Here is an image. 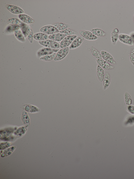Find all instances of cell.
<instances>
[{"label":"cell","mask_w":134,"mask_h":179,"mask_svg":"<svg viewBox=\"0 0 134 179\" xmlns=\"http://www.w3.org/2000/svg\"><path fill=\"white\" fill-rule=\"evenodd\" d=\"M119 40L124 44L130 45H134L133 41L130 35L124 33L119 34Z\"/></svg>","instance_id":"cell-8"},{"label":"cell","mask_w":134,"mask_h":179,"mask_svg":"<svg viewBox=\"0 0 134 179\" xmlns=\"http://www.w3.org/2000/svg\"><path fill=\"white\" fill-rule=\"evenodd\" d=\"M119 31L118 28H115L113 29L111 35V39L113 45H115L116 44L119 39Z\"/></svg>","instance_id":"cell-16"},{"label":"cell","mask_w":134,"mask_h":179,"mask_svg":"<svg viewBox=\"0 0 134 179\" xmlns=\"http://www.w3.org/2000/svg\"><path fill=\"white\" fill-rule=\"evenodd\" d=\"M66 36L64 34L57 33L49 35V39L56 41H62Z\"/></svg>","instance_id":"cell-15"},{"label":"cell","mask_w":134,"mask_h":179,"mask_svg":"<svg viewBox=\"0 0 134 179\" xmlns=\"http://www.w3.org/2000/svg\"><path fill=\"white\" fill-rule=\"evenodd\" d=\"M130 35L132 38L134 44V32H131L130 34Z\"/></svg>","instance_id":"cell-32"},{"label":"cell","mask_w":134,"mask_h":179,"mask_svg":"<svg viewBox=\"0 0 134 179\" xmlns=\"http://www.w3.org/2000/svg\"><path fill=\"white\" fill-rule=\"evenodd\" d=\"M40 31L42 33L50 35L59 33L60 31L55 27L51 25L43 26L41 28Z\"/></svg>","instance_id":"cell-6"},{"label":"cell","mask_w":134,"mask_h":179,"mask_svg":"<svg viewBox=\"0 0 134 179\" xmlns=\"http://www.w3.org/2000/svg\"><path fill=\"white\" fill-rule=\"evenodd\" d=\"M90 31L94 35L97 36H104L107 35V33L103 30L99 28L92 29Z\"/></svg>","instance_id":"cell-19"},{"label":"cell","mask_w":134,"mask_h":179,"mask_svg":"<svg viewBox=\"0 0 134 179\" xmlns=\"http://www.w3.org/2000/svg\"><path fill=\"white\" fill-rule=\"evenodd\" d=\"M11 144L7 142L2 143V144H1V149H4L10 146Z\"/></svg>","instance_id":"cell-31"},{"label":"cell","mask_w":134,"mask_h":179,"mask_svg":"<svg viewBox=\"0 0 134 179\" xmlns=\"http://www.w3.org/2000/svg\"><path fill=\"white\" fill-rule=\"evenodd\" d=\"M59 50L58 49H53L43 47L39 49L36 52V55L38 57L56 53Z\"/></svg>","instance_id":"cell-3"},{"label":"cell","mask_w":134,"mask_h":179,"mask_svg":"<svg viewBox=\"0 0 134 179\" xmlns=\"http://www.w3.org/2000/svg\"><path fill=\"white\" fill-rule=\"evenodd\" d=\"M14 147H12L11 148L7 149L4 151L3 153L2 154V155H4L3 156H4L5 155L6 156V155H9L10 154H11L12 152L14 149Z\"/></svg>","instance_id":"cell-28"},{"label":"cell","mask_w":134,"mask_h":179,"mask_svg":"<svg viewBox=\"0 0 134 179\" xmlns=\"http://www.w3.org/2000/svg\"><path fill=\"white\" fill-rule=\"evenodd\" d=\"M18 17L21 21L25 24H32L34 22V20L25 14H19L18 15Z\"/></svg>","instance_id":"cell-14"},{"label":"cell","mask_w":134,"mask_h":179,"mask_svg":"<svg viewBox=\"0 0 134 179\" xmlns=\"http://www.w3.org/2000/svg\"><path fill=\"white\" fill-rule=\"evenodd\" d=\"M130 59L132 64L134 65V49H131V50Z\"/></svg>","instance_id":"cell-27"},{"label":"cell","mask_w":134,"mask_h":179,"mask_svg":"<svg viewBox=\"0 0 134 179\" xmlns=\"http://www.w3.org/2000/svg\"><path fill=\"white\" fill-rule=\"evenodd\" d=\"M10 133L7 131H4L1 133V138L3 139L7 137L10 134Z\"/></svg>","instance_id":"cell-29"},{"label":"cell","mask_w":134,"mask_h":179,"mask_svg":"<svg viewBox=\"0 0 134 179\" xmlns=\"http://www.w3.org/2000/svg\"><path fill=\"white\" fill-rule=\"evenodd\" d=\"M19 25L25 38H27L30 43H32L34 34L32 29L29 25L23 22Z\"/></svg>","instance_id":"cell-1"},{"label":"cell","mask_w":134,"mask_h":179,"mask_svg":"<svg viewBox=\"0 0 134 179\" xmlns=\"http://www.w3.org/2000/svg\"><path fill=\"white\" fill-rule=\"evenodd\" d=\"M91 50L93 55L97 59H102L101 54L97 49L92 46L91 47Z\"/></svg>","instance_id":"cell-22"},{"label":"cell","mask_w":134,"mask_h":179,"mask_svg":"<svg viewBox=\"0 0 134 179\" xmlns=\"http://www.w3.org/2000/svg\"><path fill=\"white\" fill-rule=\"evenodd\" d=\"M59 33L63 34L66 36L76 35L77 34V32L75 30L69 28L62 31H60Z\"/></svg>","instance_id":"cell-23"},{"label":"cell","mask_w":134,"mask_h":179,"mask_svg":"<svg viewBox=\"0 0 134 179\" xmlns=\"http://www.w3.org/2000/svg\"><path fill=\"white\" fill-rule=\"evenodd\" d=\"M97 73L99 80L101 82H102L105 75V73L103 69L98 65H97Z\"/></svg>","instance_id":"cell-20"},{"label":"cell","mask_w":134,"mask_h":179,"mask_svg":"<svg viewBox=\"0 0 134 179\" xmlns=\"http://www.w3.org/2000/svg\"><path fill=\"white\" fill-rule=\"evenodd\" d=\"M103 59L111 64L115 65L116 62L113 56L109 53L104 50L100 52Z\"/></svg>","instance_id":"cell-11"},{"label":"cell","mask_w":134,"mask_h":179,"mask_svg":"<svg viewBox=\"0 0 134 179\" xmlns=\"http://www.w3.org/2000/svg\"><path fill=\"white\" fill-rule=\"evenodd\" d=\"M96 61L98 65L103 69L109 70L113 69L114 67L111 64L107 62L103 59H97Z\"/></svg>","instance_id":"cell-10"},{"label":"cell","mask_w":134,"mask_h":179,"mask_svg":"<svg viewBox=\"0 0 134 179\" xmlns=\"http://www.w3.org/2000/svg\"><path fill=\"white\" fill-rule=\"evenodd\" d=\"M127 109L130 113L134 114V106L131 105H128L127 107Z\"/></svg>","instance_id":"cell-30"},{"label":"cell","mask_w":134,"mask_h":179,"mask_svg":"<svg viewBox=\"0 0 134 179\" xmlns=\"http://www.w3.org/2000/svg\"><path fill=\"white\" fill-rule=\"evenodd\" d=\"M13 30L15 36L20 41L24 42L25 41V38L19 25L13 24Z\"/></svg>","instance_id":"cell-4"},{"label":"cell","mask_w":134,"mask_h":179,"mask_svg":"<svg viewBox=\"0 0 134 179\" xmlns=\"http://www.w3.org/2000/svg\"><path fill=\"white\" fill-rule=\"evenodd\" d=\"M49 35L43 33H38L34 34V39L37 41H42L49 39Z\"/></svg>","instance_id":"cell-17"},{"label":"cell","mask_w":134,"mask_h":179,"mask_svg":"<svg viewBox=\"0 0 134 179\" xmlns=\"http://www.w3.org/2000/svg\"><path fill=\"white\" fill-rule=\"evenodd\" d=\"M53 25L56 27L59 31L65 30L70 27L69 24L62 23H56L53 24Z\"/></svg>","instance_id":"cell-21"},{"label":"cell","mask_w":134,"mask_h":179,"mask_svg":"<svg viewBox=\"0 0 134 179\" xmlns=\"http://www.w3.org/2000/svg\"><path fill=\"white\" fill-rule=\"evenodd\" d=\"M6 8L11 13L15 14H20L24 13L23 10L20 7L14 5L7 4Z\"/></svg>","instance_id":"cell-12"},{"label":"cell","mask_w":134,"mask_h":179,"mask_svg":"<svg viewBox=\"0 0 134 179\" xmlns=\"http://www.w3.org/2000/svg\"><path fill=\"white\" fill-rule=\"evenodd\" d=\"M124 98L125 103L127 105H131L132 103V99L130 95L127 92H125L124 94Z\"/></svg>","instance_id":"cell-25"},{"label":"cell","mask_w":134,"mask_h":179,"mask_svg":"<svg viewBox=\"0 0 134 179\" xmlns=\"http://www.w3.org/2000/svg\"><path fill=\"white\" fill-rule=\"evenodd\" d=\"M84 40V38L81 36L75 38L69 46V48L73 49L79 47L81 44Z\"/></svg>","instance_id":"cell-13"},{"label":"cell","mask_w":134,"mask_h":179,"mask_svg":"<svg viewBox=\"0 0 134 179\" xmlns=\"http://www.w3.org/2000/svg\"><path fill=\"white\" fill-rule=\"evenodd\" d=\"M38 42L44 47L53 49H59L60 48V45L58 43L50 39L39 41Z\"/></svg>","instance_id":"cell-2"},{"label":"cell","mask_w":134,"mask_h":179,"mask_svg":"<svg viewBox=\"0 0 134 179\" xmlns=\"http://www.w3.org/2000/svg\"><path fill=\"white\" fill-rule=\"evenodd\" d=\"M56 54V53H54L51 54L43 56L40 57V59L46 61H51L54 59Z\"/></svg>","instance_id":"cell-24"},{"label":"cell","mask_w":134,"mask_h":179,"mask_svg":"<svg viewBox=\"0 0 134 179\" xmlns=\"http://www.w3.org/2000/svg\"><path fill=\"white\" fill-rule=\"evenodd\" d=\"M111 81V78L109 73L106 72L105 73L103 81V89L105 90L109 86Z\"/></svg>","instance_id":"cell-18"},{"label":"cell","mask_w":134,"mask_h":179,"mask_svg":"<svg viewBox=\"0 0 134 179\" xmlns=\"http://www.w3.org/2000/svg\"><path fill=\"white\" fill-rule=\"evenodd\" d=\"M69 48L66 47L61 48L57 52L53 59L54 61H57L61 60L66 56L69 51Z\"/></svg>","instance_id":"cell-7"},{"label":"cell","mask_w":134,"mask_h":179,"mask_svg":"<svg viewBox=\"0 0 134 179\" xmlns=\"http://www.w3.org/2000/svg\"><path fill=\"white\" fill-rule=\"evenodd\" d=\"M133 20H134V16H133Z\"/></svg>","instance_id":"cell-33"},{"label":"cell","mask_w":134,"mask_h":179,"mask_svg":"<svg viewBox=\"0 0 134 179\" xmlns=\"http://www.w3.org/2000/svg\"><path fill=\"white\" fill-rule=\"evenodd\" d=\"M77 37L76 35L66 36L61 42L60 44V48L67 47L70 45L73 40Z\"/></svg>","instance_id":"cell-5"},{"label":"cell","mask_w":134,"mask_h":179,"mask_svg":"<svg viewBox=\"0 0 134 179\" xmlns=\"http://www.w3.org/2000/svg\"><path fill=\"white\" fill-rule=\"evenodd\" d=\"M79 33L81 36L87 40H95L98 38L97 36L94 35L91 31L87 30H82Z\"/></svg>","instance_id":"cell-9"},{"label":"cell","mask_w":134,"mask_h":179,"mask_svg":"<svg viewBox=\"0 0 134 179\" xmlns=\"http://www.w3.org/2000/svg\"><path fill=\"white\" fill-rule=\"evenodd\" d=\"M8 21L10 23L19 25H20L23 22L19 19L15 18H10L8 20Z\"/></svg>","instance_id":"cell-26"}]
</instances>
